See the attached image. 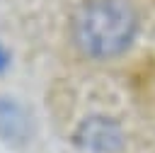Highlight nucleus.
<instances>
[{"label": "nucleus", "mask_w": 155, "mask_h": 153, "mask_svg": "<svg viewBox=\"0 0 155 153\" xmlns=\"http://www.w3.org/2000/svg\"><path fill=\"white\" fill-rule=\"evenodd\" d=\"M138 15L126 0H85L70 19L73 46L92 61L116 58L131 49Z\"/></svg>", "instance_id": "obj_1"}, {"label": "nucleus", "mask_w": 155, "mask_h": 153, "mask_svg": "<svg viewBox=\"0 0 155 153\" xmlns=\"http://www.w3.org/2000/svg\"><path fill=\"white\" fill-rule=\"evenodd\" d=\"M73 141L82 153H116L124 148V129L107 114H92L78 124Z\"/></svg>", "instance_id": "obj_2"}, {"label": "nucleus", "mask_w": 155, "mask_h": 153, "mask_svg": "<svg viewBox=\"0 0 155 153\" xmlns=\"http://www.w3.org/2000/svg\"><path fill=\"white\" fill-rule=\"evenodd\" d=\"M31 136L29 112L12 97H0V138L7 143H24Z\"/></svg>", "instance_id": "obj_3"}, {"label": "nucleus", "mask_w": 155, "mask_h": 153, "mask_svg": "<svg viewBox=\"0 0 155 153\" xmlns=\"http://www.w3.org/2000/svg\"><path fill=\"white\" fill-rule=\"evenodd\" d=\"M10 66V51L0 44V73H5V68Z\"/></svg>", "instance_id": "obj_4"}]
</instances>
